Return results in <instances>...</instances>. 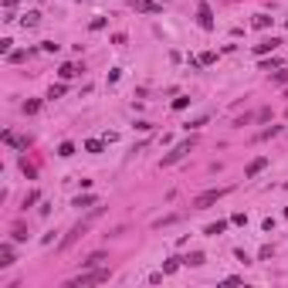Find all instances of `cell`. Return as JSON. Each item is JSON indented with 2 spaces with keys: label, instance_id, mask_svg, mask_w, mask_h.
<instances>
[{
  "label": "cell",
  "instance_id": "e0dca14e",
  "mask_svg": "<svg viewBox=\"0 0 288 288\" xmlns=\"http://www.w3.org/2000/svg\"><path fill=\"white\" fill-rule=\"evenodd\" d=\"M98 200L95 197H92V193H85V197H75V200H72V207H95Z\"/></svg>",
  "mask_w": 288,
  "mask_h": 288
},
{
  "label": "cell",
  "instance_id": "d590c367",
  "mask_svg": "<svg viewBox=\"0 0 288 288\" xmlns=\"http://www.w3.org/2000/svg\"><path fill=\"white\" fill-rule=\"evenodd\" d=\"M285 98H288V85H285Z\"/></svg>",
  "mask_w": 288,
  "mask_h": 288
},
{
  "label": "cell",
  "instance_id": "ffe728a7",
  "mask_svg": "<svg viewBox=\"0 0 288 288\" xmlns=\"http://www.w3.org/2000/svg\"><path fill=\"white\" fill-rule=\"evenodd\" d=\"M27 58H31V51H10L7 61H10V65H20V61H27Z\"/></svg>",
  "mask_w": 288,
  "mask_h": 288
},
{
  "label": "cell",
  "instance_id": "4dcf8cb0",
  "mask_svg": "<svg viewBox=\"0 0 288 288\" xmlns=\"http://www.w3.org/2000/svg\"><path fill=\"white\" fill-rule=\"evenodd\" d=\"M10 44H14L10 38H3V41H0V55H10Z\"/></svg>",
  "mask_w": 288,
  "mask_h": 288
},
{
  "label": "cell",
  "instance_id": "484cf974",
  "mask_svg": "<svg viewBox=\"0 0 288 288\" xmlns=\"http://www.w3.org/2000/svg\"><path fill=\"white\" fill-rule=\"evenodd\" d=\"M20 170L27 173V180H34V176H38V170H34V166H31V163H27V159H20Z\"/></svg>",
  "mask_w": 288,
  "mask_h": 288
},
{
  "label": "cell",
  "instance_id": "ba28073f",
  "mask_svg": "<svg viewBox=\"0 0 288 288\" xmlns=\"http://www.w3.org/2000/svg\"><path fill=\"white\" fill-rule=\"evenodd\" d=\"M265 166H268V156H258V159H251V163H248V170H244V176L251 180V176H258V173L265 170Z\"/></svg>",
  "mask_w": 288,
  "mask_h": 288
},
{
  "label": "cell",
  "instance_id": "83f0119b",
  "mask_svg": "<svg viewBox=\"0 0 288 288\" xmlns=\"http://www.w3.org/2000/svg\"><path fill=\"white\" fill-rule=\"evenodd\" d=\"M254 119H258V115H241V119H234V126H251Z\"/></svg>",
  "mask_w": 288,
  "mask_h": 288
},
{
  "label": "cell",
  "instance_id": "f35d334b",
  "mask_svg": "<svg viewBox=\"0 0 288 288\" xmlns=\"http://www.w3.org/2000/svg\"><path fill=\"white\" fill-rule=\"evenodd\" d=\"M285 27H288V20H285Z\"/></svg>",
  "mask_w": 288,
  "mask_h": 288
},
{
  "label": "cell",
  "instance_id": "5b68a950",
  "mask_svg": "<svg viewBox=\"0 0 288 288\" xmlns=\"http://www.w3.org/2000/svg\"><path fill=\"white\" fill-rule=\"evenodd\" d=\"M190 149H193V139H183L180 146H173V153H166V156H163V166H173V163H180V159H183V156L190 153Z\"/></svg>",
  "mask_w": 288,
  "mask_h": 288
},
{
  "label": "cell",
  "instance_id": "7402d4cb",
  "mask_svg": "<svg viewBox=\"0 0 288 288\" xmlns=\"http://www.w3.org/2000/svg\"><path fill=\"white\" fill-rule=\"evenodd\" d=\"M85 149H88V153H102V149H105V143H102V139H88V143H85Z\"/></svg>",
  "mask_w": 288,
  "mask_h": 288
},
{
  "label": "cell",
  "instance_id": "8992f818",
  "mask_svg": "<svg viewBox=\"0 0 288 288\" xmlns=\"http://www.w3.org/2000/svg\"><path fill=\"white\" fill-rule=\"evenodd\" d=\"M133 10H139V14H159L163 3L159 0H133Z\"/></svg>",
  "mask_w": 288,
  "mask_h": 288
},
{
  "label": "cell",
  "instance_id": "f1b7e54d",
  "mask_svg": "<svg viewBox=\"0 0 288 288\" xmlns=\"http://www.w3.org/2000/svg\"><path fill=\"white\" fill-rule=\"evenodd\" d=\"M230 224H241V227H244V224H248V214H234V217H230Z\"/></svg>",
  "mask_w": 288,
  "mask_h": 288
},
{
  "label": "cell",
  "instance_id": "74e56055",
  "mask_svg": "<svg viewBox=\"0 0 288 288\" xmlns=\"http://www.w3.org/2000/svg\"><path fill=\"white\" fill-rule=\"evenodd\" d=\"M75 3H81V0H75Z\"/></svg>",
  "mask_w": 288,
  "mask_h": 288
},
{
  "label": "cell",
  "instance_id": "7c38bea8",
  "mask_svg": "<svg viewBox=\"0 0 288 288\" xmlns=\"http://www.w3.org/2000/svg\"><path fill=\"white\" fill-rule=\"evenodd\" d=\"M78 72H81V68H78V65H72V61H65V65H61V68H58V75L65 78V81H68V78H75Z\"/></svg>",
  "mask_w": 288,
  "mask_h": 288
},
{
  "label": "cell",
  "instance_id": "d6986e66",
  "mask_svg": "<svg viewBox=\"0 0 288 288\" xmlns=\"http://www.w3.org/2000/svg\"><path fill=\"white\" fill-rule=\"evenodd\" d=\"M183 265V258H166V265H163V275H173V271Z\"/></svg>",
  "mask_w": 288,
  "mask_h": 288
},
{
  "label": "cell",
  "instance_id": "7a4b0ae2",
  "mask_svg": "<svg viewBox=\"0 0 288 288\" xmlns=\"http://www.w3.org/2000/svg\"><path fill=\"white\" fill-rule=\"evenodd\" d=\"M230 193V187H214V190H204L193 197V211H207V207H214L217 200H224Z\"/></svg>",
  "mask_w": 288,
  "mask_h": 288
},
{
  "label": "cell",
  "instance_id": "cb8c5ba5",
  "mask_svg": "<svg viewBox=\"0 0 288 288\" xmlns=\"http://www.w3.org/2000/svg\"><path fill=\"white\" fill-rule=\"evenodd\" d=\"M38 200H41V193H38V190H31L27 197H24V211H27V207H34Z\"/></svg>",
  "mask_w": 288,
  "mask_h": 288
},
{
  "label": "cell",
  "instance_id": "e575fe53",
  "mask_svg": "<svg viewBox=\"0 0 288 288\" xmlns=\"http://www.w3.org/2000/svg\"><path fill=\"white\" fill-rule=\"evenodd\" d=\"M3 7H7V10H14V7H17V0H3Z\"/></svg>",
  "mask_w": 288,
  "mask_h": 288
},
{
  "label": "cell",
  "instance_id": "6da1fadb",
  "mask_svg": "<svg viewBox=\"0 0 288 288\" xmlns=\"http://www.w3.org/2000/svg\"><path fill=\"white\" fill-rule=\"evenodd\" d=\"M112 278V271L109 268H88L85 275H78V278H72V282H65L68 288H88V285H102V282H109Z\"/></svg>",
  "mask_w": 288,
  "mask_h": 288
},
{
  "label": "cell",
  "instance_id": "836d02e7",
  "mask_svg": "<svg viewBox=\"0 0 288 288\" xmlns=\"http://www.w3.org/2000/svg\"><path fill=\"white\" fill-rule=\"evenodd\" d=\"M14 241H27V230H24V227H14Z\"/></svg>",
  "mask_w": 288,
  "mask_h": 288
},
{
  "label": "cell",
  "instance_id": "52a82bcc",
  "mask_svg": "<svg viewBox=\"0 0 288 288\" xmlns=\"http://www.w3.org/2000/svg\"><path fill=\"white\" fill-rule=\"evenodd\" d=\"M278 48H282V41H278V38H265L261 44H254V55H275Z\"/></svg>",
  "mask_w": 288,
  "mask_h": 288
},
{
  "label": "cell",
  "instance_id": "d6a6232c",
  "mask_svg": "<svg viewBox=\"0 0 288 288\" xmlns=\"http://www.w3.org/2000/svg\"><path fill=\"white\" fill-rule=\"evenodd\" d=\"M88 27H92V31H102V27H105V17H95L92 24H88Z\"/></svg>",
  "mask_w": 288,
  "mask_h": 288
},
{
  "label": "cell",
  "instance_id": "5bb4252c",
  "mask_svg": "<svg viewBox=\"0 0 288 288\" xmlns=\"http://www.w3.org/2000/svg\"><path fill=\"white\" fill-rule=\"evenodd\" d=\"M271 85L285 88V85H288V68H278V72H271Z\"/></svg>",
  "mask_w": 288,
  "mask_h": 288
},
{
  "label": "cell",
  "instance_id": "4316f807",
  "mask_svg": "<svg viewBox=\"0 0 288 288\" xmlns=\"http://www.w3.org/2000/svg\"><path fill=\"white\" fill-rule=\"evenodd\" d=\"M187 105H190V98H187V95L173 98V109H176V112H180V109H187Z\"/></svg>",
  "mask_w": 288,
  "mask_h": 288
},
{
  "label": "cell",
  "instance_id": "ac0fdd59",
  "mask_svg": "<svg viewBox=\"0 0 288 288\" xmlns=\"http://www.w3.org/2000/svg\"><path fill=\"white\" fill-rule=\"evenodd\" d=\"M282 133V126H271V129H261V133L254 136V143H265V139H271V136H278Z\"/></svg>",
  "mask_w": 288,
  "mask_h": 288
},
{
  "label": "cell",
  "instance_id": "9c48e42d",
  "mask_svg": "<svg viewBox=\"0 0 288 288\" xmlns=\"http://www.w3.org/2000/svg\"><path fill=\"white\" fill-rule=\"evenodd\" d=\"M10 265H14V248L0 244V268H10Z\"/></svg>",
  "mask_w": 288,
  "mask_h": 288
},
{
  "label": "cell",
  "instance_id": "2e32d148",
  "mask_svg": "<svg viewBox=\"0 0 288 288\" xmlns=\"http://www.w3.org/2000/svg\"><path fill=\"white\" fill-rule=\"evenodd\" d=\"M224 230H227V220H217V224H207V227H204V234L217 237V234H224Z\"/></svg>",
  "mask_w": 288,
  "mask_h": 288
},
{
  "label": "cell",
  "instance_id": "8fae6325",
  "mask_svg": "<svg viewBox=\"0 0 288 288\" xmlns=\"http://www.w3.org/2000/svg\"><path fill=\"white\" fill-rule=\"evenodd\" d=\"M204 261H207V258H204V254H200V251H190V254H187V258H183V265H187V268H200V265H204Z\"/></svg>",
  "mask_w": 288,
  "mask_h": 288
},
{
  "label": "cell",
  "instance_id": "d4e9b609",
  "mask_svg": "<svg viewBox=\"0 0 288 288\" xmlns=\"http://www.w3.org/2000/svg\"><path fill=\"white\" fill-rule=\"evenodd\" d=\"M61 95H65V85H51V88H48V98H51V102L61 98Z\"/></svg>",
  "mask_w": 288,
  "mask_h": 288
},
{
  "label": "cell",
  "instance_id": "9a60e30c",
  "mask_svg": "<svg viewBox=\"0 0 288 288\" xmlns=\"http://www.w3.org/2000/svg\"><path fill=\"white\" fill-rule=\"evenodd\" d=\"M251 24H254L258 31H265V27H271V24H275V17H268V14H254V20H251Z\"/></svg>",
  "mask_w": 288,
  "mask_h": 288
},
{
  "label": "cell",
  "instance_id": "4fadbf2b",
  "mask_svg": "<svg viewBox=\"0 0 288 288\" xmlns=\"http://www.w3.org/2000/svg\"><path fill=\"white\" fill-rule=\"evenodd\" d=\"M38 24H41V14H38V10H27V14L20 17V27H38Z\"/></svg>",
  "mask_w": 288,
  "mask_h": 288
},
{
  "label": "cell",
  "instance_id": "277c9868",
  "mask_svg": "<svg viewBox=\"0 0 288 288\" xmlns=\"http://www.w3.org/2000/svg\"><path fill=\"white\" fill-rule=\"evenodd\" d=\"M197 24H200L204 31H214V27H217L214 10H211V3H207V0H200V3H197Z\"/></svg>",
  "mask_w": 288,
  "mask_h": 288
},
{
  "label": "cell",
  "instance_id": "1f68e13d",
  "mask_svg": "<svg viewBox=\"0 0 288 288\" xmlns=\"http://www.w3.org/2000/svg\"><path fill=\"white\" fill-rule=\"evenodd\" d=\"M41 48H44V51H48V55H55L58 48H61V44H55V41H44V44H41Z\"/></svg>",
  "mask_w": 288,
  "mask_h": 288
},
{
  "label": "cell",
  "instance_id": "f546056e",
  "mask_svg": "<svg viewBox=\"0 0 288 288\" xmlns=\"http://www.w3.org/2000/svg\"><path fill=\"white\" fill-rule=\"evenodd\" d=\"M271 254H275V248H271V244H265V248H261V254H258V258H261V261H268Z\"/></svg>",
  "mask_w": 288,
  "mask_h": 288
},
{
  "label": "cell",
  "instance_id": "30bf717a",
  "mask_svg": "<svg viewBox=\"0 0 288 288\" xmlns=\"http://www.w3.org/2000/svg\"><path fill=\"white\" fill-rule=\"evenodd\" d=\"M102 261H105V251H92V254H88V258L81 261V268H98Z\"/></svg>",
  "mask_w": 288,
  "mask_h": 288
},
{
  "label": "cell",
  "instance_id": "8d00e7d4",
  "mask_svg": "<svg viewBox=\"0 0 288 288\" xmlns=\"http://www.w3.org/2000/svg\"><path fill=\"white\" fill-rule=\"evenodd\" d=\"M159 3H166V0H159Z\"/></svg>",
  "mask_w": 288,
  "mask_h": 288
},
{
  "label": "cell",
  "instance_id": "44dd1931",
  "mask_svg": "<svg viewBox=\"0 0 288 288\" xmlns=\"http://www.w3.org/2000/svg\"><path fill=\"white\" fill-rule=\"evenodd\" d=\"M58 156H61V159L75 156V143H61V146H58Z\"/></svg>",
  "mask_w": 288,
  "mask_h": 288
},
{
  "label": "cell",
  "instance_id": "603a6c76",
  "mask_svg": "<svg viewBox=\"0 0 288 288\" xmlns=\"http://www.w3.org/2000/svg\"><path fill=\"white\" fill-rule=\"evenodd\" d=\"M38 109H41V102H38V98H27V102H24V115H34Z\"/></svg>",
  "mask_w": 288,
  "mask_h": 288
},
{
  "label": "cell",
  "instance_id": "3957f363",
  "mask_svg": "<svg viewBox=\"0 0 288 288\" xmlns=\"http://www.w3.org/2000/svg\"><path fill=\"white\" fill-rule=\"evenodd\" d=\"M88 227H92V220H78L75 227H72V230H68V234H65V241L58 244V251H68V248H72V244H78V241H81V237L88 234Z\"/></svg>",
  "mask_w": 288,
  "mask_h": 288
}]
</instances>
